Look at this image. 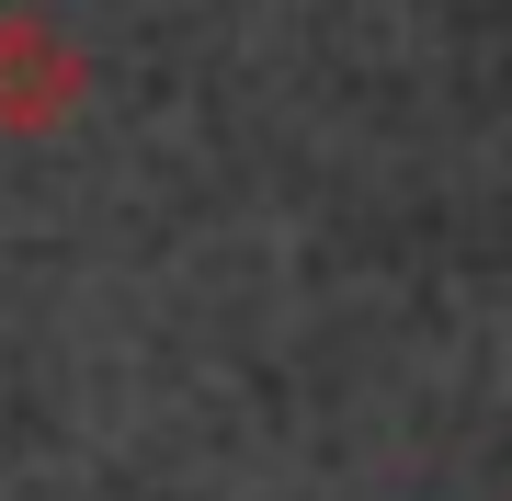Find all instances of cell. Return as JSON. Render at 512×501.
<instances>
[{
  "label": "cell",
  "instance_id": "1",
  "mask_svg": "<svg viewBox=\"0 0 512 501\" xmlns=\"http://www.w3.org/2000/svg\"><path fill=\"white\" fill-rule=\"evenodd\" d=\"M92 103V57L46 12H0V137H46Z\"/></svg>",
  "mask_w": 512,
  "mask_h": 501
}]
</instances>
